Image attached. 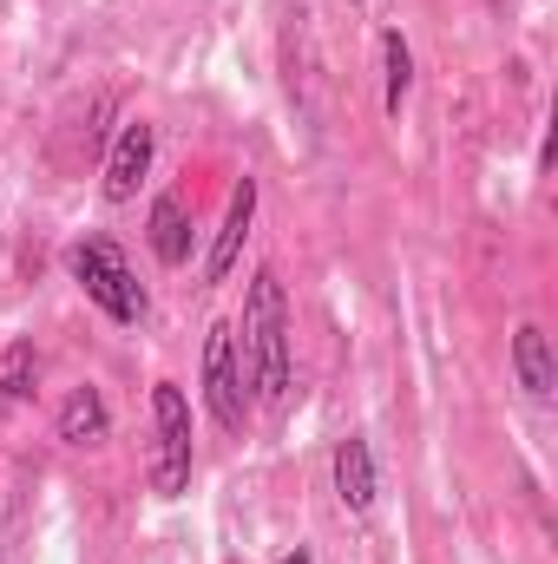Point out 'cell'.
Here are the masks:
<instances>
[{
	"label": "cell",
	"instance_id": "cell-1",
	"mask_svg": "<svg viewBox=\"0 0 558 564\" xmlns=\"http://www.w3.org/2000/svg\"><path fill=\"white\" fill-rule=\"evenodd\" d=\"M244 381L282 408L289 388H296V361H289V295H282V276L264 263L250 276V295H244Z\"/></svg>",
	"mask_w": 558,
	"mask_h": 564
},
{
	"label": "cell",
	"instance_id": "cell-2",
	"mask_svg": "<svg viewBox=\"0 0 558 564\" xmlns=\"http://www.w3.org/2000/svg\"><path fill=\"white\" fill-rule=\"evenodd\" d=\"M191 401H184V388L178 381H158L151 388V459H144V473H151V492L158 499H178L184 486H191Z\"/></svg>",
	"mask_w": 558,
	"mask_h": 564
},
{
	"label": "cell",
	"instance_id": "cell-3",
	"mask_svg": "<svg viewBox=\"0 0 558 564\" xmlns=\"http://www.w3.org/2000/svg\"><path fill=\"white\" fill-rule=\"evenodd\" d=\"M73 282L86 289V302H99L112 322H139L144 315V282L132 276V263H126V250L119 243H106V237H86V243H73Z\"/></svg>",
	"mask_w": 558,
	"mask_h": 564
},
{
	"label": "cell",
	"instance_id": "cell-4",
	"mask_svg": "<svg viewBox=\"0 0 558 564\" xmlns=\"http://www.w3.org/2000/svg\"><path fill=\"white\" fill-rule=\"evenodd\" d=\"M250 381H244V368H237V328H211L204 335V408H211V421L224 426V433H237V426L250 421V394H244Z\"/></svg>",
	"mask_w": 558,
	"mask_h": 564
},
{
	"label": "cell",
	"instance_id": "cell-5",
	"mask_svg": "<svg viewBox=\"0 0 558 564\" xmlns=\"http://www.w3.org/2000/svg\"><path fill=\"white\" fill-rule=\"evenodd\" d=\"M151 158H158V132H151L144 119H132V126L119 132V144H112V158H106V204H132V197H139Z\"/></svg>",
	"mask_w": 558,
	"mask_h": 564
},
{
	"label": "cell",
	"instance_id": "cell-6",
	"mask_svg": "<svg viewBox=\"0 0 558 564\" xmlns=\"http://www.w3.org/2000/svg\"><path fill=\"white\" fill-rule=\"evenodd\" d=\"M250 224H257V177H244V184L230 191V210H224V224H217V237H211V257H204V282H224L237 270Z\"/></svg>",
	"mask_w": 558,
	"mask_h": 564
},
{
	"label": "cell",
	"instance_id": "cell-7",
	"mask_svg": "<svg viewBox=\"0 0 558 564\" xmlns=\"http://www.w3.org/2000/svg\"><path fill=\"white\" fill-rule=\"evenodd\" d=\"M335 499H342L348 512H368V506H375V446H368L362 433L335 440Z\"/></svg>",
	"mask_w": 558,
	"mask_h": 564
},
{
	"label": "cell",
	"instance_id": "cell-8",
	"mask_svg": "<svg viewBox=\"0 0 558 564\" xmlns=\"http://www.w3.org/2000/svg\"><path fill=\"white\" fill-rule=\"evenodd\" d=\"M513 375H519V388L533 401H552L558 368H552V341H546L539 322H519V335H513Z\"/></svg>",
	"mask_w": 558,
	"mask_h": 564
},
{
	"label": "cell",
	"instance_id": "cell-9",
	"mask_svg": "<svg viewBox=\"0 0 558 564\" xmlns=\"http://www.w3.org/2000/svg\"><path fill=\"white\" fill-rule=\"evenodd\" d=\"M151 257L164 270H178L191 257V217H184V197L178 191H158L151 197Z\"/></svg>",
	"mask_w": 558,
	"mask_h": 564
},
{
	"label": "cell",
	"instance_id": "cell-10",
	"mask_svg": "<svg viewBox=\"0 0 558 564\" xmlns=\"http://www.w3.org/2000/svg\"><path fill=\"white\" fill-rule=\"evenodd\" d=\"M106 433H112L106 394H99V388H73L66 408H60V440H66V446H99Z\"/></svg>",
	"mask_w": 558,
	"mask_h": 564
},
{
	"label": "cell",
	"instance_id": "cell-11",
	"mask_svg": "<svg viewBox=\"0 0 558 564\" xmlns=\"http://www.w3.org/2000/svg\"><path fill=\"white\" fill-rule=\"evenodd\" d=\"M33 381H40V348L33 341H7L0 348V408L33 401Z\"/></svg>",
	"mask_w": 558,
	"mask_h": 564
},
{
	"label": "cell",
	"instance_id": "cell-12",
	"mask_svg": "<svg viewBox=\"0 0 558 564\" xmlns=\"http://www.w3.org/2000/svg\"><path fill=\"white\" fill-rule=\"evenodd\" d=\"M382 73H388V93H382V99H388V112L401 119V106H408V93H415V53H408V40H401L395 26L382 33Z\"/></svg>",
	"mask_w": 558,
	"mask_h": 564
},
{
	"label": "cell",
	"instance_id": "cell-13",
	"mask_svg": "<svg viewBox=\"0 0 558 564\" xmlns=\"http://www.w3.org/2000/svg\"><path fill=\"white\" fill-rule=\"evenodd\" d=\"M282 564H309V552H302V545H296V552H289V558H282Z\"/></svg>",
	"mask_w": 558,
	"mask_h": 564
},
{
	"label": "cell",
	"instance_id": "cell-14",
	"mask_svg": "<svg viewBox=\"0 0 558 564\" xmlns=\"http://www.w3.org/2000/svg\"><path fill=\"white\" fill-rule=\"evenodd\" d=\"M342 7H362V0H342Z\"/></svg>",
	"mask_w": 558,
	"mask_h": 564
}]
</instances>
